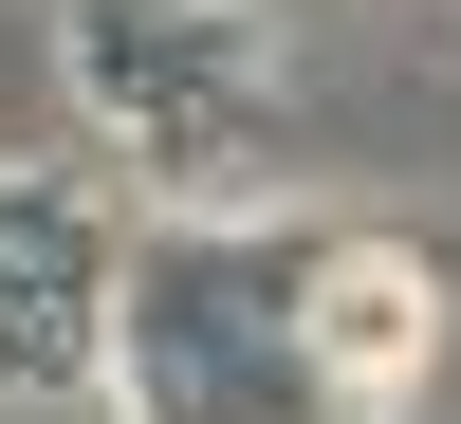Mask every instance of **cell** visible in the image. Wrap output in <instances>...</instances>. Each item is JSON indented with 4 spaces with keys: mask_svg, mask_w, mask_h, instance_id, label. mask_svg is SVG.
<instances>
[{
    "mask_svg": "<svg viewBox=\"0 0 461 424\" xmlns=\"http://www.w3.org/2000/svg\"><path fill=\"white\" fill-rule=\"evenodd\" d=\"M111 351H130L148 424H351L369 406L314 332V240H167L111 295Z\"/></svg>",
    "mask_w": 461,
    "mask_h": 424,
    "instance_id": "6da1fadb",
    "label": "cell"
},
{
    "mask_svg": "<svg viewBox=\"0 0 461 424\" xmlns=\"http://www.w3.org/2000/svg\"><path fill=\"white\" fill-rule=\"evenodd\" d=\"M111 332V258L56 185H0V388H74Z\"/></svg>",
    "mask_w": 461,
    "mask_h": 424,
    "instance_id": "7a4b0ae2",
    "label": "cell"
},
{
    "mask_svg": "<svg viewBox=\"0 0 461 424\" xmlns=\"http://www.w3.org/2000/svg\"><path fill=\"white\" fill-rule=\"evenodd\" d=\"M74 74H93L130 130H167V148H203L221 111H240V37H221V0H74Z\"/></svg>",
    "mask_w": 461,
    "mask_h": 424,
    "instance_id": "3957f363",
    "label": "cell"
}]
</instances>
